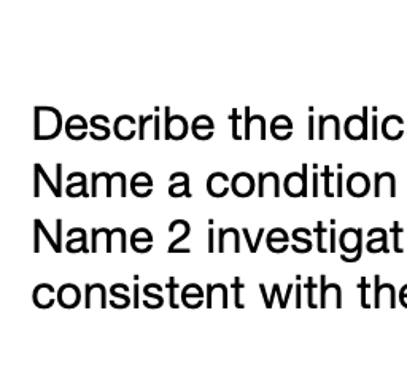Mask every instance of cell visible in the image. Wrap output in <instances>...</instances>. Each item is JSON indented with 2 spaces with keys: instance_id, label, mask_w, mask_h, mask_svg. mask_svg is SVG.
Returning <instances> with one entry per match:
<instances>
[{
  "instance_id": "cell-3",
  "label": "cell",
  "mask_w": 407,
  "mask_h": 372,
  "mask_svg": "<svg viewBox=\"0 0 407 372\" xmlns=\"http://www.w3.org/2000/svg\"><path fill=\"white\" fill-rule=\"evenodd\" d=\"M231 190L237 197L252 196L255 193V178L250 174H247V172H240V174H237L232 178Z\"/></svg>"
},
{
  "instance_id": "cell-24",
  "label": "cell",
  "mask_w": 407,
  "mask_h": 372,
  "mask_svg": "<svg viewBox=\"0 0 407 372\" xmlns=\"http://www.w3.org/2000/svg\"><path fill=\"white\" fill-rule=\"evenodd\" d=\"M115 234L116 232H120L121 234V251L123 253H126V250H127V242H126V231L123 229V228H115V229H112Z\"/></svg>"
},
{
  "instance_id": "cell-6",
  "label": "cell",
  "mask_w": 407,
  "mask_h": 372,
  "mask_svg": "<svg viewBox=\"0 0 407 372\" xmlns=\"http://www.w3.org/2000/svg\"><path fill=\"white\" fill-rule=\"evenodd\" d=\"M345 136L348 139L358 140V139H367V129L364 127V119L361 116L353 115L345 121Z\"/></svg>"
},
{
  "instance_id": "cell-15",
  "label": "cell",
  "mask_w": 407,
  "mask_h": 372,
  "mask_svg": "<svg viewBox=\"0 0 407 372\" xmlns=\"http://www.w3.org/2000/svg\"><path fill=\"white\" fill-rule=\"evenodd\" d=\"M274 296H279V301H280V307L282 309H285L286 307V302H285V299L282 298V291H280V286L275 283L274 285V289H272V295H270V298H269V305L267 307L270 309L272 307V302H274Z\"/></svg>"
},
{
  "instance_id": "cell-11",
  "label": "cell",
  "mask_w": 407,
  "mask_h": 372,
  "mask_svg": "<svg viewBox=\"0 0 407 372\" xmlns=\"http://www.w3.org/2000/svg\"><path fill=\"white\" fill-rule=\"evenodd\" d=\"M361 253H363V231L360 232V241H358V251H357V253H355V256H353V258H348V256L342 255V256H340V259H342V261H345V262H357V261H360V259H361Z\"/></svg>"
},
{
  "instance_id": "cell-41",
  "label": "cell",
  "mask_w": 407,
  "mask_h": 372,
  "mask_svg": "<svg viewBox=\"0 0 407 372\" xmlns=\"http://www.w3.org/2000/svg\"><path fill=\"white\" fill-rule=\"evenodd\" d=\"M134 295H135V298H134V307H139V305H140V301H139V285L134 286Z\"/></svg>"
},
{
  "instance_id": "cell-19",
  "label": "cell",
  "mask_w": 407,
  "mask_h": 372,
  "mask_svg": "<svg viewBox=\"0 0 407 372\" xmlns=\"http://www.w3.org/2000/svg\"><path fill=\"white\" fill-rule=\"evenodd\" d=\"M183 224H185V234H181V235H180L178 238H175V241H174L172 244H170L169 250H170V248H175V247H177V245H178L180 242H183V241H185V238H186V237L189 235V232H191V226H189V223H188V221H185V220H183Z\"/></svg>"
},
{
  "instance_id": "cell-10",
  "label": "cell",
  "mask_w": 407,
  "mask_h": 372,
  "mask_svg": "<svg viewBox=\"0 0 407 372\" xmlns=\"http://www.w3.org/2000/svg\"><path fill=\"white\" fill-rule=\"evenodd\" d=\"M232 286L235 288V307H237V309H243V307H245V304L240 302V289H243L245 285L240 283V278H235Z\"/></svg>"
},
{
  "instance_id": "cell-20",
  "label": "cell",
  "mask_w": 407,
  "mask_h": 372,
  "mask_svg": "<svg viewBox=\"0 0 407 372\" xmlns=\"http://www.w3.org/2000/svg\"><path fill=\"white\" fill-rule=\"evenodd\" d=\"M110 295H112L113 298H118V299H121V301H126V302L130 305V298H129L127 295H124V293H120V288H118L116 283L112 285V288H110Z\"/></svg>"
},
{
  "instance_id": "cell-4",
  "label": "cell",
  "mask_w": 407,
  "mask_h": 372,
  "mask_svg": "<svg viewBox=\"0 0 407 372\" xmlns=\"http://www.w3.org/2000/svg\"><path fill=\"white\" fill-rule=\"evenodd\" d=\"M82 301V293L78 286L72 285V283H67V285H62L58 291V302L61 304V307L64 309H73L76 307L78 304Z\"/></svg>"
},
{
  "instance_id": "cell-16",
  "label": "cell",
  "mask_w": 407,
  "mask_h": 372,
  "mask_svg": "<svg viewBox=\"0 0 407 372\" xmlns=\"http://www.w3.org/2000/svg\"><path fill=\"white\" fill-rule=\"evenodd\" d=\"M34 169H35V172H34V196L38 197L40 196V177H42V174H40V169L37 167V164L34 166Z\"/></svg>"
},
{
  "instance_id": "cell-7",
  "label": "cell",
  "mask_w": 407,
  "mask_h": 372,
  "mask_svg": "<svg viewBox=\"0 0 407 372\" xmlns=\"http://www.w3.org/2000/svg\"><path fill=\"white\" fill-rule=\"evenodd\" d=\"M401 126H402V119L399 116H396V115L387 116L384 119V124H382L384 137H387L388 140H396V139H399L402 136Z\"/></svg>"
},
{
  "instance_id": "cell-22",
  "label": "cell",
  "mask_w": 407,
  "mask_h": 372,
  "mask_svg": "<svg viewBox=\"0 0 407 372\" xmlns=\"http://www.w3.org/2000/svg\"><path fill=\"white\" fill-rule=\"evenodd\" d=\"M331 229H330V251L334 253L336 251V229H334V220H331Z\"/></svg>"
},
{
  "instance_id": "cell-39",
  "label": "cell",
  "mask_w": 407,
  "mask_h": 372,
  "mask_svg": "<svg viewBox=\"0 0 407 372\" xmlns=\"http://www.w3.org/2000/svg\"><path fill=\"white\" fill-rule=\"evenodd\" d=\"M189 248H170L169 253H189Z\"/></svg>"
},
{
  "instance_id": "cell-29",
  "label": "cell",
  "mask_w": 407,
  "mask_h": 372,
  "mask_svg": "<svg viewBox=\"0 0 407 372\" xmlns=\"http://www.w3.org/2000/svg\"><path fill=\"white\" fill-rule=\"evenodd\" d=\"M213 237H215V231H213V228H210L208 229V251H215Z\"/></svg>"
},
{
  "instance_id": "cell-9",
  "label": "cell",
  "mask_w": 407,
  "mask_h": 372,
  "mask_svg": "<svg viewBox=\"0 0 407 372\" xmlns=\"http://www.w3.org/2000/svg\"><path fill=\"white\" fill-rule=\"evenodd\" d=\"M304 286L307 289V304H309V307H318V304L313 302V289L317 288V285L313 283V278L312 277L307 278V285H304Z\"/></svg>"
},
{
  "instance_id": "cell-40",
  "label": "cell",
  "mask_w": 407,
  "mask_h": 372,
  "mask_svg": "<svg viewBox=\"0 0 407 372\" xmlns=\"http://www.w3.org/2000/svg\"><path fill=\"white\" fill-rule=\"evenodd\" d=\"M262 234H264V229H259L258 232V237H256V242H255V251H258V247H259V242H261V238H262Z\"/></svg>"
},
{
  "instance_id": "cell-30",
  "label": "cell",
  "mask_w": 407,
  "mask_h": 372,
  "mask_svg": "<svg viewBox=\"0 0 407 372\" xmlns=\"http://www.w3.org/2000/svg\"><path fill=\"white\" fill-rule=\"evenodd\" d=\"M243 235H245V241L248 244V248H250L252 253H255V244L252 242V237H250V234H248V229L247 228H243Z\"/></svg>"
},
{
  "instance_id": "cell-12",
  "label": "cell",
  "mask_w": 407,
  "mask_h": 372,
  "mask_svg": "<svg viewBox=\"0 0 407 372\" xmlns=\"http://www.w3.org/2000/svg\"><path fill=\"white\" fill-rule=\"evenodd\" d=\"M315 232H317V237H318V241H317V248H318V251L320 253H324L326 251V248L323 247V234L326 232V229L323 228V223L321 221H318V224H317V228H315Z\"/></svg>"
},
{
  "instance_id": "cell-27",
  "label": "cell",
  "mask_w": 407,
  "mask_h": 372,
  "mask_svg": "<svg viewBox=\"0 0 407 372\" xmlns=\"http://www.w3.org/2000/svg\"><path fill=\"white\" fill-rule=\"evenodd\" d=\"M99 174H91V180H93V191H91V197H96L97 196V180H99Z\"/></svg>"
},
{
  "instance_id": "cell-26",
  "label": "cell",
  "mask_w": 407,
  "mask_h": 372,
  "mask_svg": "<svg viewBox=\"0 0 407 372\" xmlns=\"http://www.w3.org/2000/svg\"><path fill=\"white\" fill-rule=\"evenodd\" d=\"M258 183H259V188H258V197H264L266 194V190H264V174H261L258 175Z\"/></svg>"
},
{
  "instance_id": "cell-28",
  "label": "cell",
  "mask_w": 407,
  "mask_h": 372,
  "mask_svg": "<svg viewBox=\"0 0 407 372\" xmlns=\"http://www.w3.org/2000/svg\"><path fill=\"white\" fill-rule=\"evenodd\" d=\"M143 293H145V296H148V298H153V299H156V301L159 302L161 305L164 304V298H162L161 295H153V293H151V289H145V288H143Z\"/></svg>"
},
{
  "instance_id": "cell-35",
  "label": "cell",
  "mask_w": 407,
  "mask_h": 372,
  "mask_svg": "<svg viewBox=\"0 0 407 372\" xmlns=\"http://www.w3.org/2000/svg\"><path fill=\"white\" fill-rule=\"evenodd\" d=\"M294 305L299 309V307H303V302H301V285H296V302Z\"/></svg>"
},
{
  "instance_id": "cell-14",
  "label": "cell",
  "mask_w": 407,
  "mask_h": 372,
  "mask_svg": "<svg viewBox=\"0 0 407 372\" xmlns=\"http://www.w3.org/2000/svg\"><path fill=\"white\" fill-rule=\"evenodd\" d=\"M393 234H395V251H398V253H401L402 251V248L399 247V235L402 234V228L399 226V223L398 221H395V224H393V228L390 229Z\"/></svg>"
},
{
  "instance_id": "cell-5",
  "label": "cell",
  "mask_w": 407,
  "mask_h": 372,
  "mask_svg": "<svg viewBox=\"0 0 407 372\" xmlns=\"http://www.w3.org/2000/svg\"><path fill=\"white\" fill-rule=\"evenodd\" d=\"M55 288L48 283H42L38 285L34 289V304L37 305L38 309H49L52 304H55Z\"/></svg>"
},
{
  "instance_id": "cell-13",
  "label": "cell",
  "mask_w": 407,
  "mask_h": 372,
  "mask_svg": "<svg viewBox=\"0 0 407 372\" xmlns=\"http://www.w3.org/2000/svg\"><path fill=\"white\" fill-rule=\"evenodd\" d=\"M40 232H42V229H40V220H35L34 221V250L37 251H40Z\"/></svg>"
},
{
  "instance_id": "cell-8",
  "label": "cell",
  "mask_w": 407,
  "mask_h": 372,
  "mask_svg": "<svg viewBox=\"0 0 407 372\" xmlns=\"http://www.w3.org/2000/svg\"><path fill=\"white\" fill-rule=\"evenodd\" d=\"M166 288H169V291H170V307L172 309H178L180 307V302H177V299H175V291L180 288L177 283H175V278L174 277H170V280H169V285H166Z\"/></svg>"
},
{
  "instance_id": "cell-2",
  "label": "cell",
  "mask_w": 407,
  "mask_h": 372,
  "mask_svg": "<svg viewBox=\"0 0 407 372\" xmlns=\"http://www.w3.org/2000/svg\"><path fill=\"white\" fill-rule=\"evenodd\" d=\"M347 190L353 197H364L371 190V181L363 172H355L347 180Z\"/></svg>"
},
{
  "instance_id": "cell-23",
  "label": "cell",
  "mask_w": 407,
  "mask_h": 372,
  "mask_svg": "<svg viewBox=\"0 0 407 372\" xmlns=\"http://www.w3.org/2000/svg\"><path fill=\"white\" fill-rule=\"evenodd\" d=\"M225 235H226V229L220 228L218 229V251H225Z\"/></svg>"
},
{
  "instance_id": "cell-42",
  "label": "cell",
  "mask_w": 407,
  "mask_h": 372,
  "mask_svg": "<svg viewBox=\"0 0 407 372\" xmlns=\"http://www.w3.org/2000/svg\"><path fill=\"white\" fill-rule=\"evenodd\" d=\"M309 139H313V118H309Z\"/></svg>"
},
{
  "instance_id": "cell-1",
  "label": "cell",
  "mask_w": 407,
  "mask_h": 372,
  "mask_svg": "<svg viewBox=\"0 0 407 372\" xmlns=\"http://www.w3.org/2000/svg\"><path fill=\"white\" fill-rule=\"evenodd\" d=\"M285 191L290 197L307 196V177L299 174V172L288 174L285 178Z\"/></svg>"
},
{
  "instance_id": "cell-34",
  "label": "cell",
  "mask_w": 407,
  "mask_h": 372,
  "mask_svg": "<svg viewBox=\"0 0 407 372\" xmlns=\"http://www.w3.org/2000/svg\"><path fill=\"white\" fill-rule=\"evenodd\" d=\"M153 121H154V139L157 140L159 139V116H154Z\"/></svg>"
},
{
  "instance_id": "cell-36",
  "label": "cell",
  "mask_w": 407,
  "mask_h": 372,
  "mask_svg": "<svg viewBox=\"0 0 407 372\" xmlns=\"http://www.w3.org/2000/svg\"><path fill=\"white\" fill-rule=\"evenodd\" d=\"M97 235H99V229H93V247H91V251L97 250Z\"/></svg>"
},
{
  "instance_id": "cell-17",
  "label": "cell",
  "mask_w": 407,
  "mask_h": 372,
  "mask_svg": "<svg viewBox=\"0 0 407 372\" xmlns=\"http://www.w3.org/2000/svg\"><path fill=\"white\" fill-rule=\"evenodd\" d=\"M37 167H38V169H40V174H42V178H43V180L46 181V184L49 186V190L52 191V194H55L56 197H61V196H59V191H58V186H55V183H52V181H51V180L48 178V175H46V172L43 170V167H42V164H37Z\"/></svg>"
},
{
  "instance_id": "cell-33",
  "label": "cell",
  "mask_w": 407,
  "mask_h": 372,
  "mask_svg": "<svg viewBox=\"0 0 407 372\" xmlns=\"http://www.w3.org/2000/svg\"><path fill=\"white\" fill-rule=\"evenodd\" d=\"M313 196L318 197V172L313 174Z\"/></svg>"
},
{
  "instance_id": "cell-25",
  "label": "cell",
  "mask_w": 407,
  "mask_h": 372,
  "mask_svg": "<svg viewBox=\"0 0 407 372\" xmlns=\"http://www.w3.org/2000/svg\"><path fill=\"white\" fill-rule=\"evenodd\" d=\"M99 232H100V234L103 232L105 235H107V251H112V237H113L115 232L110 231V229H107V228H100Z\"/></svg>"
},
{
  "instance_id": "cell-18",
  "label": "cell",
  "mask_w": 407,
  "mask_h": 372,
  "mask_svg": "<svg viewBox=\"0 0 407 372\" xmlns=\"http://www.w3.org/2000/svg\"><path fill=\"white\" fill-rule=\"evenodd\" d=\"M323 177H324V194L326 197H333V193L330 190V177H333V172L330 170V167H324V172H323Z\"/></svg>"
},
{
  "instance_id": "cell-32",
  "label": "cell",
  "mask_w": 407,
  "mask_h": 372,
  "mask_svg": "<svg viewBox=\"0 0 407 372\" xmlns=\"http://www.w3.org/2000/svg\"><path fill=\"white\" fill-rule=\"evenodd\" d=\"M342 172L337 174V197H342Z\"/></svg>"
},
{
  "instance_id": "cell-21",
  "label": "cell",
  "mask_w": 407,
  "mask_h": 372,
  "mask_svg": "<svg viewBox=\"0 0 407 372\" xmlns=\"http://www.w3.org/2000/svg\"><path fill=\"white\" fill-rule=\"evenodd\" d=\"M360 288H361V305H363L364 309H369V307H371V304H367V301H366L367 283H366V278H364V277L361 278V282H360Z\"/></svg>"
},
{
  "instance_id": "cell-31",
  "label": "cell",
  "mask_w": 407,
  "mask_h": 372,
  "mask_svg": "<svg viewBox=\"0 0 407 372\" xmlns=\"http://www.w3.org/2000/svg\"><path fill=\"white\" fill-rule=\"evenodd\" d=\"M212 293H213V285H207V307H212Z\"/></svg>"
},
{
  "instance_id": "cell-38",
  "label": "cell",
  "mask_w": 407,
  "mask_h": 372,
  "mask_svg": "<svg viewBox=\"0 0 407 372\" xmlns=\"http://www.w3.org/2000/svg\"><path fill=\"white\" fill-rule=\"evenodd\" d=\"M371 137H372L374 140L377 139V116H375V115L372 116V136H371Z\"/></svg>"
},
{
  "instance_id": "cell-37",
  "label": "cell",
  "mask_w": 407,
  "mask_h": 372,
  "mask_svg": "<svg viewBox=\"0 0 407 372\" xmlns=\"http://www.w3.org/2000/svg\"><path fill=\"white\" fill-rule=\"evenodd\" d=\"M399 301H401V304H404V302L407 301V285H404V286L401 288V293H399Z\"/></svg>"
}]
</instances>
